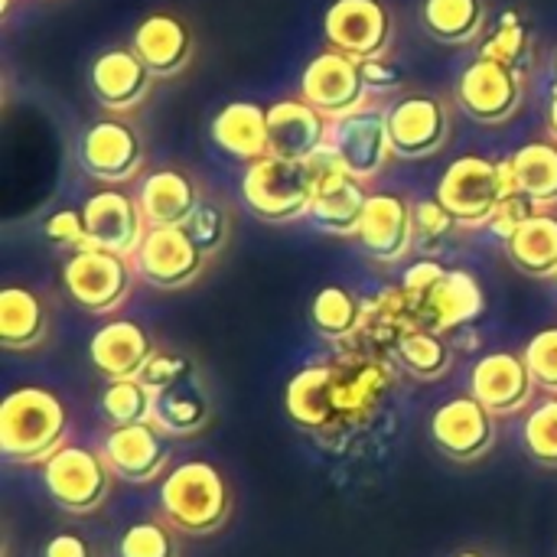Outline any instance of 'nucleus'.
<instances>
[{"instance_id":"obj_1","label":"nucleus","mask_w":557,"mask_h":557,"mask_svg":"<svg viewBox=\"0 0 557 557\" xmlns=\"http://www.w3.org/2000/svg\"><path fill=\"white\" fill-rule=\"evenodd\" d=\"M69 441V411L42 385L13 388L0 405V454L7 463H46Z\"/></svg>"},{"instance_id":"obj_2","label":"nucleus","mask_w":557,"mask_h":557,"mask_svg":"<svg viewBox=\"0 0 557 557\" xmlns=\"http://www.w3.org/2000/svg\"><path fill=\"white\" fill-rule=\"evenodd\" d=\"M160 516L193 539L222 532L232 519V490L222 470L206 460L173 467L160 483Z\"/></svg>"},{"instance_id":"obj_3","label":"nucleus","mask_w":557,"mask_h":557,"mask_svg":"<svg viewBox=\"0 0 557 557\" xmlns=\"http://www.w3.org/2000/svg\"><path fill=\"white\" fill-rule=\"evenodd\" d=\"M509 193H519L509 160L496 163V160L467 153V157H457L444 170L434 199L457 219L460 228H486L499 199Z\"/></svg>"},{"instance_id":"obj_4","label":"nucleus","mask_w":557,"mask_h":557,"mask_svg":"<svg viewBox=\"0 0 557 557\" xmlns=\"http://www.w3.org/2000/svg\"><path fill=\"white\" fill-rule=\"evenodd\" d=\"M317 193L313 166L307 160L261 157L245 166L242 176V202L251 215L264 222H294L310 212Z\"/></svg>"},{"instance_id":"obj_5","label":"nucleus","mask_w":557,"mask_h":557,"mask_svg":"<svg viewBox=\"0 0 557 557\" xmlns=\"http://www.w3.org/2000/svg\"><path fill=\"white\" fill-rule=\"evenodd\" d=\"M111 483H114V473L104 463L101 450L65 444L59 454H52L42 463V486L49 499L69 516L98 512L104 499L111 496Z\"/></svg>"},{"instance_id":"obj_6","label":"nucleus","mask_w":557,"mask_h":557,"mask_svg":"<svg viewBox=\"0 0 557 557\" xmlns=\"http://www.w3.org/2000/svg\"><path fill=\"white\" fill-rule=\"evenodd\" d=\"M134 284V261L101 248L72 251L62 264V287L75 307L85 313H114L131 297Z\"/></svg>"},{"instance_id":"obj_7","label":"nucleus","mask_w":557,"mask_h":557,"mask_svg":"<svg viewBox=\"0 0 557 557\" xmlns=\"http://www.w3.org/2000/svg\"><path fill=\"white\" fill-rule=\"evenodd\" d=\"M330 369H333V401H336L339 434L366 428L392 395L395 369L385 359L366 356L359 349H349L346 356L333 359Z\"/></svg>"},{"instance_id":"obj_8","label":"nucleus","mask_w":557,"mask_h":557,"mask_svg":"<svg viewBox=\"0 0 557 557\" xmlns=\"http://www.w3.org/2000/svg\"><path fill=\"white\" fill-rule=\"evenodd\" d=\"M307 163L313 166V180H317V193H313V202H310L307 219L323 235L356 238L359 222H362V212H366V202H369L366 183H359L356 176H349L330 147H323L320 153H313Z\"/></svg>"},{"instance_id":"obj_9","label":"nucleus","mask_w":557,"mask_h":557,"mask_svg":"<svg viewBox=\"0 0 557 557\" xmlns=\"http://www.w3.org/2000/svg\"><path fill=\"white\" fill-rule=\"evenodd\" d=\"M75 160L91 180H98L104 186H117V183H127L140 173L144 144H140V134L127 121L101 117L82 131L78 147H75Z\"/></svg>"},{"instance_id":"obj_10","label":"nucleus","mask_w":557,"mask_h":557,"mask_svg":"<svg viewBox=\"0 0 557 557\" xmlns=\"http://www.w3.org/2000/svg\"><path fill=\"white\" fill-rule=\"evenodd\" d=\"M134 274L157 290H183L209 264V255L180 228H147L140 248L134 251Z\"/></svg>"},{"instance_id":"obj_11","label":"nucleus","mask_w":557,"mask_h":557,"mask_svg":"<svg viewBox=\"0 0 557 557\" xmlns=\"http://www.w3.org/2000/svg\"><path fill=\"white\" fill-rule=\"evenodd\" d=\"M326 46L356 62L385 55L395 36L392 10L382 0H333L323 16Z\"/></svg>"},{"instance_id":"obj_12","label":"nucleus","mask_w":557,"mask_h":557,"mask_svg":"<svg viewBox=\"0 0 557 557\" xmlns=\"http://www.w3.org/2000/svg\"><path fill=\"white\" fill-rule=\"evenodd\" d=\"M522 98H525V75L493 59L470 62L457 82V104L463 108V114H470L476 124L486 127H499L509 117H516Z\"/></svg>"},{"instance_id":"obj_13","label":"nucleus","mask_w":557,"mask_h":557,"mask_svg":"<svg viewBox=\"0 0 557 557\" xmlns=\"http://www.w3.org/2000/svg\"><path fill=\"white\" fill-rule=\"evenodd\" d=\"M431 441H434V447L447 460H454V463H476L499 441L496 414L486 405H480L473 395H457V398L444 401L434 411V418H431Z\"/></svg>"},{"instance_id":"obj_14","label":"nucleus","mask_w":557,"mask_h":557,"mask_svg":"<svg viewBox=\"0 0 557 557\" xmlns=\"http://www.w3.org/2000/svg\"><path fill=\"white\" fill-rule=\"evenodd\" d=\"M326 147L336 153V160L349 176H356L359 183L375 180L395 157L388 137V114L379 108H359L333 121Z\"/></svg>"},{"instance_id":"obj_15","label":"nucleus","mask_w":557,"mask_h":557,"mask_svg":"<svg viewBox=\"0 0 557 557\" xmlns=\"http://www.w3.org/2000/svg\"><path fill=\"white\" fill-rule=\"evenodd\" d=\"M366 91L359 62L336 49L317 52L300 75V98L333 121L366 108Z\"/></svg>"},{"instance_id":"obj_16","label":"nucleus","mask_w":557,"mask_h":557,"mask_svg":"<svg viewBox=\"0 0 557 557\" xmlns=\"http://www.w3.org/2000/svg\"><path fill=\"white\" fill-rule=\"evenodd\" d=\"M82 219L88 232V248L114 251L121 258H134L150 228L137 206V196H127L111 186L91 193L82 202Z\"/></svg>"},{"instance_id":"obj_17","label":"nucleus","mask_w":557,"mask_h":557,"mask_svg":"<svg viewBox=\"0 0 557 557\" xmlns=\"http://www.w3.org/2000/svg\"><path fill=\"white\" fill-rule=\"evenodd\" d=\"M539 385L522 352H490L470 372V395L486 405L496 418H512L532 408Z\"/></svg>"},{"instance_id":"obj_18","label":"nucleus","mask_w":557,"mask_h":557,"mask_svg":"<svg viewBox=\"0 0 557 557\" xmlns=\"http://www.w3.org/2000/svg\"><path fill=\"white\" fill-rule=\"evenodd\" d=\"M359 248L382 261V264H398L414 251V206L398 196V193H369L359 232H356Z\"/></svg>"},{"instance_id":"obj_19","label":"nucleus","mask_w":557,"mask_h":557,"mask_svg":"<svg viewBox=\"0 0 557 557\" xmlns=\"http://www.w3.org/2000/svg\"><path fill=\"white\" fill-rule=\"evenodd\" d=\"M150 85L153 72L140 62V55L131 46H111L98 52L88 69V88L95 101L111 114L140 108L144 98L150 95Z\"/></svg>"},{"instance_id":"obj_20","label":"nucleus","mask_w":557,"mask_h":557,"mask_svg":"<svg viewBox=\"0 0 557 557\" xmlns=\"http://www.w3.org/2000/svg\"><path fill=\"white\" fill-rule=\"evenodd\" d=\"M450 134V117L441 98L434 95H408L388 111V137L395 157L424 160L434 157Z\"/></svg>"},{"instance_id":"obj_21","label":"nucleus","mask_w":557,"mask_h":557,"mask_svg":"<svg viewBox=\"0 0 557 557\" xmlns=\"http://www.w3.org/2000/svg\"><path fill=\"white\" fill-rule=\"evenodd\" d=\"M101 457L111 467L114 480L147 486L163 476L170 450L153 424H131V428H111L104 434Z\"/></svg>"},{"instance_id":"obj_22","label":"nucleus","mask_w":557,"mask_h":557,"mask_svg":"<svg viewBox=\"0 0 557 557\" xmlns=\"http://www.w3.org/2000/svg\"><path fill=\"white\" fill-rule=\"evenodd\" d=\"M330 117L304 98H281L268 104L271 153L284 160H310L330 140Z\"/></svg>"},{"instance_id":"obj_23","label":"nucleus","mask_w":557,"mask_h":557,"mask_svg":"<svg viewBox=\"0 0 557 557\" xmlns=\"http://www.w3.org/2000/svg\"><path fill=\"white\" fill-rule=\"evenodd\" d=\"M131 49L153 72V78H173L193 59V29L176 13H147L134 26Z\"/></svg>"},{"instance_id":"obj_24","label":"nucleus","mask_w":557,"mask_h":557,"mask_svg":"<svg viewBox=\"0 0 557 557\" xmlns=\"http://www.w3.org/2000/svg\"><path fill=\"white\" fill-rule=\"evenodd\" d=\"M153 352H157L153 339L137 320H111L88 343L91 366L108 382H114V379H140V372H144V366L150 362Z\"/></svg>"},{"instance_id":"obj_25","label":"nucleus","mask_w":557,"mask_h":557,"mask_svg":"<svg viewBox=\"0 0 557 557\" xmlns=\"http://www.w3.org/2000/svg\"><path fill=\"white\" fill-rule=\"evenodd\" d=\"M486 307L483 287L470 271L447 268V274L437 281V287L421 300V320L428 330L450 336L463 326H470Z\"/></svg>"},{"instance_id":"obj_26","label":"nucleus","mask_w":557,"mask_h":557,"mask_svg":"<svg viewBox=\"0 0 557 557\" xmlns=\"http://www.w3.org/2000/svg\"><path fill=\"white\" fill-rule=\"evenodd\" d=\"M284 411L300 431H310L317 437H336L339 434L330 362L307 366L290 379L287 395H284Z\"/></svg>"},{"instance_id":"obj_27","label":"nucleus","mask_w":557,"mask_h":557,"mask_svg":"<svg viewBox=\"0 0 557 557\" xmlns=\"http://www.w3.org/2000/svg\"><path fill=\"white\" fill-rule=\"evenodd\" d=\"M199 189L189 173L163 166L140 180L137 206L150 228H180L199 206Z\"/></svg>"},{"instance_id":"obj_28","label":"nucleus","mask_w":557,"mask_h":557,"mask_svg":"<svg viewBox=\"0 0 557 557\" xmlns=\"http://www.w3.org/2000/svg\"><path fill=\"white\" fill-rule=\"evenodd\" d=\"M212 144L242 163H255L271 153L268 140V108L258 101H228L209 124Z\"/></svg>"},{"instance_id":"obj_29","label":"nucleus","mask_w":557,"mask_h":557,"mask_svg":"<svg viewBox=\"0 0 557 557\" xmlns=\"http://www.w3.org/2000/svg\"><path fill=\"white\" fill-rule=\"evenodd\" d=\"M49 339V310L33 287L7 284L0 290V346L7 352H33Z\"/></svg>"},{"instance_id":"obj_30","label":"nucleus","mask_w":557,"mask_h":557,"mask_svg":"<svg viewBox=\"0 0 557 557\" xmlns=\"http://www.w3.org/2000/svg\"><path fill=\"white\" fill-rule=\"evenodd\" d=\"M424 326L421 320V304L405 290V287H388L382 294H375L372 300H366V310H362V326H359V336L356 343H366L372 349H395V343Z\"/></svg>"},{"instance_id":"obj_31","label":"nucleus","mask_w":557,"mask_h":557,"mask_svg":"<svg viewBox=\"0 0 557 557\" xmlns=\"http://www.w3.org/2000/svg\"><path fill=\"white\" fill-rule=\"evenodd\" d=\"M506 255L516 271L529 277H555L557 271V215L542 209L535 212L509 242Z\"/></svg>"},{"instance_id":"obj_32","label":"nucleus","mask_w":557,"mask_h":557,"mask_svg":"<svg viewBox=\"0 0 557 557\" xmlns=\"http://www.w3.org/2000/svg\"><path fill=\"white\" fill-rule=\"evenodd\" d=\"M209 421V398L202 395V388L186 379L166 392L153 395V428L166 437H189L199 434Z\"/></svg>"},{"instance_id":"obj_33","label":"nucleus","mask_w":557,"mask_h":557,"mask_svg":"<svg viewBox=\"0 0 557 557\" xmlns=\"http://www.w3.org/2000/svg\"><path fill=\"white\" fill-rule=\"evenodd\" d=\"M392 362L418 382H437L454 366V346L447 336H441L428 326H418L395 343Z\"/></svg>"},{"instance_id":"obj_34","label":"nucleus","mask_w":557,"mask_h":557,"mask_svg":"<svg viewBox=\"0 0 557 557\" xmlns=\"http://www.w3.org/2000/svg\"><path fill=\"white\" fill-rule=\"evenodd\" d=\"M512 176L516 189L529 196L539 209L557 206V144L552 140H532L522 144L512 157Z\"/></svg>"},{"instance_id":"obj_35","label":"nucleus","mask_w":557,"mask_h":557,"mask_svg":"<svg viewBox=\"0 0 557 557\" xmlns=\"http://www.w3.org/2000/svg\"><path fill=\"white\" fill-rule=\"evenodd\" d=\"M421 23L437 42L463 46L480 36L486 23V3L483 0H424Z\"/></svg>"},{"instance_id":"obj_36","label":"nucleus","mask_w":557,"mask_h":557,"mask_svg":"<svg viewBox=\"0 0 557 557\" xmlns=\"http://www.w3.org/2000/svg\"><path fill=\"white\" fill-rule=\"evenodd\" d=\"M362 310H366V300H359L349 287L326 284L323 290H317L310 304V320L320 336L333 343H356L359 326H362Z\"/></svg>"},{"instance_id":"obj_37","label":"nucleus","mask_w":557,"mask_h":557,"mask_svg":"<svg viewBox=\"0 0 557 557\" xmlns=\"http://www.w3.org/2000/svg\"><path fill=\"white\" fill-rule=\"evenodd\" d=\"M480 59L503 62V65L516 69L519 75L532 72V62H535L532 33H529V23H525V16L519 10H506L496 20V26L480 42Z\"/></svg>"},{"instance_id":"obj_38","label":"nucleus","mask_w":557,"mask_h":557,"mask_svg":"<svg viewBox=\"0 0 557 557\" xmlns=\"http://www.w3.org/2000/svg\"><path fill=\"white\" fill-rule=\"evenodd\" d=\"M101 414L111 428L150 424L153 421V392L140 379H114L101 388Z\"/></svg>"},{"instance_id":"obj_39","label":"nucleus","mask_w":557,"mask_h":557,"mask_svg":"<svg viewBox=\"0 0 557 557\" xmlns=\"http://www.w3.org/2000/svg\"><path fill=\"white\" fill-rule=\"evenodd\" d=\"M522 444L539 467L557 470V395L529 408L522 421Z\"/></svg>"},{"instance_id":"obj_40","label":"nucleus","mask_w":557,"mask_h":557,"mask_svg":"<svg viewBox=\"0 0 557 557\" xmlns=\"http://www.w3.org/2000/svg\"><path fill=\"white\" fill-rule=\"evenodd\" d=\"M180 532L166 519H147L124 529L117 557H180Z\"/></svg>"},{"instance_id":"obj_41","label":"nucleus","mask_w":557,"mask_h":557,"mask_svg":"<svg viewBox=\"0 0 557 557\" xmlns=\"http://www.w3.org/2000/svg\"><path fill=\"white\" fill-rule=\"evenodd\" d=\"M186 232H189V238L212 258V255H219L222 248H225V242H228V232H232V225H228V212L219 206V202H212V199H199V206H196V212L186 219V225H183Z\"/></svg>"},{"instance_id":"obj_42","label":"nucleus","mask_w":557,"mask_h":557,"mask_svg":"<svg viewBox=\"0 0 557 557\" xmlns=\"http://www.w3.org/2000/svg\"><path fill=\"white\" fill-rule=\"evenodd\" d=\"M529 369H532V379L535 385L545 392V395H557V326L548 330H539L525 349H522Z\"/></svg>"},{"instance_id":"obj_43","label":"nucleus","mask_w":557,"mask_h":557,"mask_svg":"<svg viewBox=\"0 0 557 557\" xmlns=\"http://www.w3.org/2000/svg\"><path fill=\"white\" fill-rule=\"evenodd\" d=\"M457 228H460L457 219H454L437 199H424V202L414 206V242H418V248L434 251V248H441Z\"/></svg>"},{"instance_id":"obj_44","label":"nucleus","mask_w":557,"mask_h":557,"mask_svg":"<svg viewBox=\"0 0 557 557\" xmlns=\"http://www.w3.org/2000/svg\"><path fill=\"white\" fill-rule=\"evenodd\" d=\"M186 379H193L189 375V359L186 356H180V352H166V349H157L153 356H150V362L144 366V372H140V382L157 395V392H166V388H173V385H180V382H186Z\"/></svg>"},{"instance_id":"obj_45","label":"nucleus","mask_w":557,"mask_h":557,"mask_svg":"<svg viewBox=\"0 0 557 557\" xmlns=\"http://www.w3.org/2000/svg\"><path fill=\"white\" fill-rule=\"evenodd\" d=\"M535 212H542L529 196H522V193H509V196H503L499 199V206H496V212H493V219H490V232L506 245Z\"/></svg>"},{"instance_id":"obj_46","label":"nucleus","mask_w":557,"mask_h":557,"mask_svg":"<svg viewBox=\"0 0 557 557\" xmlns=\"http://www.w3.org/2000/svg\"><path fill=\"white\" fill-rule=\"evenodd\" d=\"M42 235L55 245V248H69V251H82L88 248V232H85V219L82 209H59L42 222Z\"/></svg>"},{"instance_id":"obj_47","label":"nucleus","mask_w":557,"mask_h":557,"mask_svg":"<svg viewBox=\"0 0 557 557\" xmlns=\"http://www.w3.org/2000/svg\"><path fill=\"white\" fill-rule=\"evenodd\" d=\"M447 274V268L441 264V261H434V258H424V261H418V264H411L408 271H405V277H401V287L421 304L434 287H437V281Z\"/></svg>"},{"instance_id":"obj_48","label":"nucleus","mask_w":557,"mask_h":557,"mask_svg":"<svg viewBox=\"0 0 557 557\" xmlns=\"http://www.w3.org/2000/svg\"><path fill=\"white\" fill-rule=\"evenodd\" d=\"M362 69V82L366 88H375V91H385V88H395L401 82V72L395 62H388V55H375V59H366L359 62Z\"/></svg>"},{"instance_id":"obj_49","label":"nucleus","mask_w":557,"mask_h":557,"mask_svg":"<svg viewBox=\"0 0 557 557\" xmlns=\"http://www.w3.org/2000/svg\"><path fill=\"white\" fill-rule=\"evenodd\" d=\"M42 557H95V548L78 532H59L42 545Z\"/></svg>"},{"instance_id":"obj_50","label":"nucleus","mask_w":557,"mask_h":557,"mask_svg":"<svg viewBox=\"0 0 557 557\" xmlns=\"http://www.w3.org/2000/svg\"><path fill=\"white\" fill-rule=\"evenodd\" d=\"M548 131H552L557 144V85L552 88V98H548Z\"/></svg>"},{"instance_id":"obj_51","label":"nucleus","mask_w":557,"mask_h":557,"mask_svg":"<svg viewBox=\"0 0 557 557\" xmlns=\"http://www.w3.org/2000/svg\"><path fill=\"white\" fill-rule=\"evenodd\" d=\"M454 557H486V555H483V552H457Z\"/></svg>"},{"instance_id":"obj_52","label":"nucleus","mask_w":557,"mask_h":557,"mask_svg":"<svg viewBox=\"0 0 557 557\" xmlns=\"http://www.w3.org/2000/svg\"><path fill=\"white\" fill-rule=\"evenodd\" d=\"M552 72H555V85H557V49H555V59H552Z\"/></svg>"},{"instance_id":"obj_53","label":"nucleus","mask_w":557,"mask_h":557,"mask_svg":"<svg viewBox=\"0 0 557 557\" xmlns=\"http://www.w3.org/2000/svg\"><path fill=\"white\" fill-rule=\"evenodd\" d=\"M552 281H555V287H557V271H555V277H552Z\"/></svg>"}]
</instances>
